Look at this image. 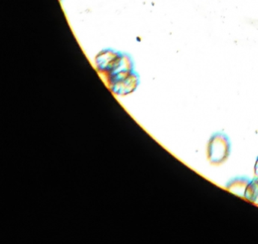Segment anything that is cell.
Instances as JSON below:
<instances>
[{
	"label": "cell",
	"mask_w": 258,
	"mask_h": 244,
	"mask_svg": "<svg viewBox=\"0 0 258 244\" xmlns=\"http://www.w3.org/2000/svg\"><path fill=\"white\" fill-rule=\"evenodd\" d=\"M231 152V142L229 137L223 132H216L210 138L207 147L208 161L212 165L224 164Z\"/></svg>",
	"instance_id": "6da1fadb"
},
{
	"label": "cell",
	"mask_w": 258,
	"mask_h": 244,
	"mask_svg": "<svg viewBox=\"0 0 258 244\" xmlns=\"http://www.w3.org/2000/svg\"><path fill=\"white\" fill-rule=\"evenodd\" d=\"M250 182V179L245 176H238V177L231 179L226 184V188L232 194H236V195L244 198L246 188Z\"/></svg>",
	"instance_id": "7a4b0ae2"
},
{
	"label": "cell",
	"mask_w": 258,
	"mask_h": 244,
	"mask_svg": "<svg viewBox=\"0 0 258 244\" xmlns=\"http://www.w3.org/2000/svg\"><path fill=\"white\" fill-rule=\"evenodd\" d=\"M244 198L258 205V177L253 178L250 180L246 188Z\"/></svg>",
	"instance_id": "3957f363"
},
{
	"label": "cell",
	"mask_w": 258,
	"mask_h": 244,
	"mask_svg": "<svg viewBox=\"0 0 258 244\" xmlns=\"http://www.w3.org/2000/svg\"><path fill=\"white\" fill-rule=\"evenodd\" d=\"M253 173L255 177H258V156L255 161L254 167H253Z\"/></svg>",
	"instance_id": "277c9868"
}]
</instances>
